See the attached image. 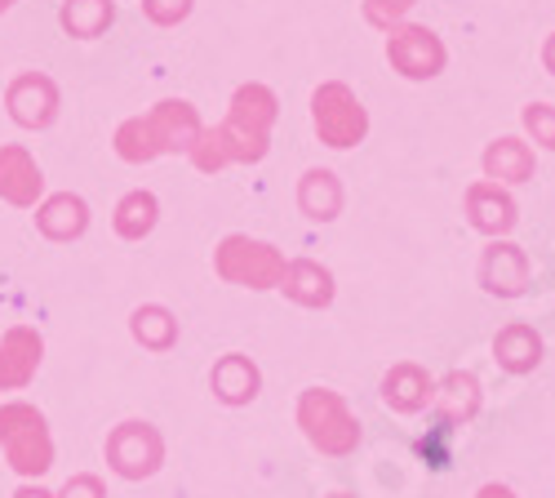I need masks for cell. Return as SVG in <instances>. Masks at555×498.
<instances>
[{
    "mask_svg": "<svg viewBox=\"0 0 555 498\" xmlns=\"http://www.w3.org/2000/svg\"><path fill=\"white\" fill-rule=\"evenodd\" d=\"M281 120V103L267 85H241L231 94V107H227V120L214 125V129H201L196 148L188 152L192 165L201 174H218L227 165H258L271 148V129Z\"/></svg>",
    "mask_w": 555,
    "mask_h": 498,
    "instance_id": "cell-1",
    "label": "cell"
},
{
    "mask_svg": "<svg viewBox=\"0 0 555 498\" xmlns=\"http://www.w3.org/2000/svg\"><path fill=\"white\" fill-rule=\"evenodd\" d=\"M201 112L188 103V99H165L156 103L147 116H129L120 129H116V156L125 165H152L169 152H192L196 139H201Z\"/></svg>",
    "mask_w": 555,
    "mask_h": 498,
    "instance_id": "cell-2",
    "label": "cell"
},
{
    "mask_svg": "<svg viewBox=\"0 0 555 498\" xmlns=\"http://www.w3.org/2000/svg\"><path fill=\"white\" fill-rule=\"evenodd\" d=\"M0 449H5V463L23 476V481H40L54 468V432L36 405L27 400H10L0 405Z\"/></svg>",
    "mask_w": 555,
    "mask_h": 498,
    "instance_id": "cell-3",
    "label": "cell"
},
{
    "mask_svg": "<svg viewBox=\"0 0 555 498\" xmlns=\"http://www.w3.org/2000/svg\"><path fill=\"white\" fill-rule=\"evenodd\" d=\"M302 436L330 459H347L356 455L360 445V419L351 414V405L343 400V392L334 387H307L298 396V410H294Z\"/></svg>",
    "mask_w": 555,
    "mask_h": 498,
    "instance_id": "cell-4",
    "label": "cell"
},
{
    "mask_svg": "<svg viewBox=\"0 0 555 498\" xmlns=\"http://www.w3.org/2000/svg\"><path fill=\"white\" fill-rule=\"evenodd\" d=\"M285 254L275 250L271 241H258V237H241L231 232L218 241L214 250V271L227 281V285H241V290H281L285 281Z\"/></svg>",
    "mask_w": 555,
    "mask_h": 498,
    "instance_id": "cell-5",
    "label": "cell"
},
{
    "mask_svg": "<svg viewBox=\"0 0 555 498\" xmlns=\"http://www.w3.org/2000/svg\"><path fill=\"white\" fill-rule=\"evenodd\" d=\"M311 125H315V133H320V143L325 148L347 152V148L364 143L369 112L343 80H330V85H320L311 94Z\"/></svg>",
    "mask_w": 555,
    "mask_h": 498,
    "instance_id": "cell-6",
    "label": "cell"
},
{
    "mask_svg": "<svg viewBox=\"0 0 555 498\" xmlns=\"http://www.w3.org/2000/svg\"><path fill=\"white\" fill-rule=\"evenodd\" d=\"M103 455L120 481H147L165 468V436L143 419H129V423L112 427Z\"/></svg>",
    "mask_w": 555,
    "mask_h": 498,
    "instance_id": "cell-7",
    "label": "cell"
},
{
    "mask_svg": "<svg viewBox=\"0 0 555 498\" xmlns=\"http://www.w3.org/2000/svg\"><path fill=\"white\" fill-rule=\"evenodd\" d=\"M387 59L404 80H431L444 72L449 54L431 27H413V23H396L387 36Z\"/></svg>",
    "mask_w": 555,
    "mask_h": 498,
    "instance_id": "cell-8",
    "label": "cell"
},
{
    "mask_svg": "<svg viewBox=\"0 0 555 498\" xmlns=\"http://www.w3.org/2000/svg\"><path fill=\"white\" fill-rule=\"evenodd\" d=\"M5 107H10L14 125H23V129H50L59 120V85L44 72H23L10 80Z\"/></svg>",
    "mask_w": 555,
    "mask_h": 498,
    "instance_id": "cell-9",
    "label": "cell"
},
{
    "mask_svg": "<svg viewBox=\"0 0 555 498\" xmlns=\"http://www.w3.org/2000/svg\"><path fill=\"white\" fill-rule=\"evenodd\" d=\"M0 201L14 209H36L44 201V174L23 143L0 148Z\"/></svg>",
    "mask_w": 555,
    "mask_h": 498,
    "instance_id": "cell-10",
    "label": "cell"
},
{
    "mask_svg": "<svg viewBox=\"0 0 555 498\" xmlns=\"http://www.w3.org/2000/svg\"><path fill=\"white\" fill-rule=\"evenodd\" d=\"M44 360V339L31 325H14L0 339V392H23Z\"/></svg>",
    "mask_w": 555,
    "mask_h": 498,
    "instance_id": "cell-11",
    "label": "cell"
},
{
    "mask_svg": "<svg viewBox=\"0 0 555 498\" xmlns=\"http://www.w3.org/2000/svg\"><path fill=\"white\" fill-rule=\"evenodd\" d=\"M480 281L498 298L525 294V285H529V258H525V250L512 245V241H493L485 250V258H480Z\"/></svg>",
    "mask_w": 555,
    "mask_h": 498,
    "instance_id": "cell-12",
    "label": "cell"
},
{
    "mask_svg": "<svg viewBox=\"0 0 555 498\" xmlns=\"http://www.w3.org/2000/svg\"><path fill=\"white\" fill-rule=\"evenodd\" d=\"M467 218H472V228L476 232H485V237H506V232H512L516 228V201L512 196H506L498 183H489V178H485V183H472L467 188Z\"/></svg>",
    "mask_w": 555,
    "mask_h": 498,
    "instance_id": "cell-13",
    "label": "cell"
},
{
    "mask_svg": "<svg viewBox=\"0 0 555 498\" xmlns=\"http://www.w3.org/2000/svg\"><path fill=\"white\" fill-rule=\"evenodd\" d=\"M285 298L298 307H330L338 285H334V271L315 258H289L285 263V281H281Z\"/></svg>",
    "mask_w": 555,
    "mask_h": 498,
    "instance_id": "cell-14",
    "label": "cell"
},
{
    "mask_svg": "<svg viewBox=\"0 0 555 498\" xmlns=\"http://www.w3.org/2000/svg\"><path fill=\"white\" fill-rule=\"evenodd\" d=\"M36 228L50 241H76L89 232V205L76 192H54L36 205Z\"/></svg>",
    "mask_w": 555,
    "mask_h": 498,
    "instance_id": "cell-15",
    "label": "cell"
},
{
    "mask_svg": "<svg viewBox=\"0 0 555 498\" xmlns=\"http://www.w3.org/2000/svg\"><path fill=\"white\" fill-rule=\"evenodd\" d=\"M209 387H214V396H218L222 405H249V400H258V392H262V374H258V366H254L249 356L227 352L222 360H214Z\"/></svg>",
    "mask_w": 555,
    "mask_h": 498,
    "instance_id": "cell-16",
    "label": "cell"
},
{
    "mask_svg": "<svg viewBox=\"0 0 555 498\" xmlns=\"http://www.w3.org/2000/svg\"><path fill=\"white\" fill-rule=\"evenodd\" d=\"M383 400L391 405L396 414H418L423 405L436 400V383L427 370L418 366H396L387 379H383Z\"/></svg>",
    "mask_w": 555,
    "mask_h": 498,
    "instance_id": "cell-17",
    "label": "cell"
},
{
    "mask_svg": "<svg viewBox=\"0 0 555 498\" xmlns=\"http://www.w3.org/2000/svg\"><path fill=\"white\" fill-rule=\"evenodd\" d=\"M298 209L311 222H334L343 214V183L334 169H307L298 183Z\"/></svg>",
    "mask_w": 555,
    "mask_h": 498,
    "instance_id": "cell-18",
    "label": "cell"
},
{
    "mask_svg": "<svg viewBox=\"0 0 555 498\" xmlns=\"http://www.w3.org/2000/svg\"><path fill=\"white\" fill-rule=\"evenodd\" d=\"M156 222H160V201H156V192H143V188L125 192L120 205H116V214H112V228H116L120 241H143V237H152Z\"/></svg>",
    "mask_w": 555,
    "mask_h": 498,
    "instance_id": "cell-19",
    "label": "cell"
},
{
    "mask_svg": "<svg viewBox=\"0 0 555 498\" xmlns=\"http://www.w3.org/2000/svg\"><path fill=\"white\" fill-rule=\"evenodd\" d=\"M493 356H498V366L502 370H512V374H529L538 370V360H542V339L529 330V325H506L498 339H493Z\"/></svg>",
    "mask_w": 555,
    "mask_h": 498,
    "instance_id": "cell-20",
    "label": "cell"
},
{
    "mask_svg": "<svg viewBox=\"0 0 555 498\" xmlns=\"http://www.w3.org/2000/svg\"><path fill=\"white\" fill-rule=\"evenodd\" d=\"M485 174H489V183H525V178H533V152H529V143H520V139L489 143Z\"/></svg>",
    "mask_w": 555,
    "mask_h": 498,
    "instance_id": "cell-21",
    "label": "cell"
},
{
    "mask_svg": "<svg viewBox=\"0 0 555 498\" xmlns=\"http://www.w3.org/2000/svg\"><path fill=\"white\" fill-rule=\"evenodd\" d=\"M116 18V0H63V10H59V23L67 36L76 40H94L112 27Z\"/></svg>",
    "mask_w": 555,
    "mask_h": 498,
    "instance_id": "cell-22",
    "label": "cell"
},
{
    "mask_svg": "<svg viewBox=\"0 0 555 498\" xmlns=\"http://www.w3.org/2000/svg\"><path fill=\"white\" fill-rule=\"evenodd\" d=\"M129 334L147 352H169L178 343V316L169 307H160V303H143L129 316Z\"/></svg>",
    "mask_w": 555,
    "mask_h": 498,
    "instance_id": "cell-23",
    "label": "cell"
},
{
    "mask_svg": "<svg viewBox=\"0 0 555 498\" xmlns=\"http://www.w3.org/2000/svg\"><path fill=\"white\" fill-rule=\"evenodd\" d=\"M436 405H440V414H444V427L467 423L480 410V383L472 374H449L436 387Z\"/></svg>",
    "mask_w": 555,
    "mask_h": 498,
    "instance_id": "cell-24",
    "label": "cell"
},
{
    "mask_svg": "<svg viewBox=\"0 0 555 498\" xmlns=\"http://www.w3.org/2000/svg\"><path fill=\"white\" fill-rule=\"evenodd\" d=\"M525 125L533 133V143H542V148L555 152V107L551 103H529L525 107Z\"/></svg>",
    "mask_w": 555,
    "mask_h": 498,
    "instance_id": "cell-25",
    "label": "cell"
},
{
    "mask_svg": "<svg viewBox=\"0 0 555 498\" xmlns=\"http://www.w3.org/2000/svg\"><path fill=\"white\" fill-rule=\"evenodd\" d=\"M413 5H418V0H364V18L374 23V27H396Z\"/></svg>",
    "mask_w": 555,
    "mask_h": 498,
    "instance_id": "cell-26",
    "label": "cell"
},
{
    "mask_svg": "<svg viewBox=\"0 0 555 498\" xmlns=\"http://www.w3.org/2000/svg\"><path fill=\"white\" fill-rule=\"evenodd\" d=\"M143 14L156 23V27H173L192 14V0H143Z\"/></svg>",
    "mask_w": 555,
    "mask_h": 498,
    "instance_id": "cell-27",
    "label": "cell"
},
{
    "mask_svg": "<svg viewBox=\"0 0 555 498\" xmlns=\"http://www.w3.org/2000/svg\"><path fill=\"white\" fill-rule=\"evenodd\" d=\"M54 498H107V489H103V481H99V476L80 472V476H72Z\"/></svg>",
    "mask_w": 555,
    "mask_h": 498,
    "instance_id": "cell-28",
    "label": "cell"
},
{
    "mask_svg": "<svg viewBox=\"0 0 555 498\" xmlns=\"http://www.w3.org/2000/svg\"><path fill=\"white\" fill-rule=\"evenodd\" d=\"M14 498H54V494H50V489H40L36 481H27V485H23V489H18Z\"/></svg>",
    "mask_w": 555,
    "mask_h": 498,
    "instance_id": "cell-29",
    "label": "cell"
},
{
    "mask_svg": "<svg viewBox=\"0 0 555 498\" xmlns=\"http://www.w3.org/2000/svg\"><path fill=\"white\" fill-rule=\"evenodd\" d=\"M542 63H546V72L555 76V31L546 36V50H542Z\"/></svg>",
    "mask_w": 555,
    "mask_h": 498,
    "instance_id": "cell-30",
    "label": "cell"
},
{
    "mask_svg": "<svg viewBox=\"0 0 555 498\" xmlns=\"http://www.w3.org/2000/svg\"><path fill=\"white\" fill-rule=\"evenodd\" d=\"M476 498H516V494H512V489H506V485H485V489H480Z\"/></svg>",
    "mask_w": 555,
    "mask_h": 498,
    "instance_id": "cell-31",
    "label": "cell"
},
{
    "mask_svg": "<svg viewBox=\"0 0 555 498\" xmlns=\"http://www.w3.org/2000/svg\"><path fill=\"white\" fill-rule=\"evenodd\" d=\"M10 5H18V0H0V14H5V10H10Z\"/></svg>",
    "mask_w": 555,
    "mask_h": 498,
    "instance_id": "cell-32",
    "label": "cell"
},
{
    "mask_svg": "<svg viewBox=\"0 0 555 498\" xmlns=\"http://www.w3.org/2000/svg\"><path fill=\"white\" fill-rule=\"evenodd\" d=\"M330 498H351V494H330Z\"/></svg>",
    "mask_w": 555,
    "mask_h": 498,
    "instance_id": "cell-33",
    "label": "cell"
}]
</instances>
